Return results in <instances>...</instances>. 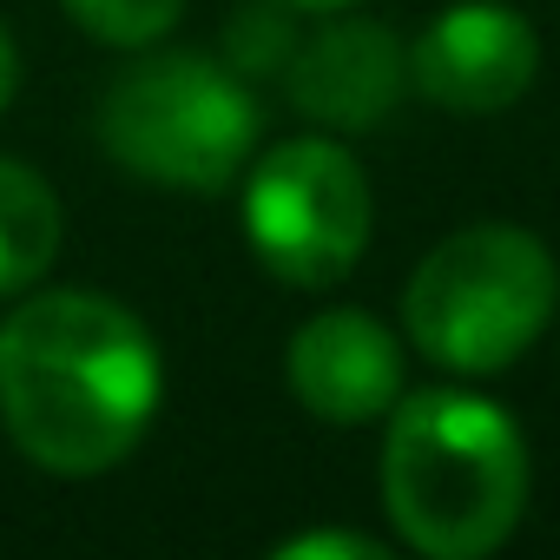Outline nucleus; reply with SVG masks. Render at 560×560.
I'll return each mask as SVG.
<instances>
[{
	"label": "nucleus",
	"mask_w": 560,
	"mask_h": 560,
	"mask_svg": "<svg viewBox=\"0 0 560 560\" xmlns=\"http://www.w3.org/2000/svg\"><path fill=\"white\" fill-rule=\"evenodd\" d=\"M165 396L152 330L100 291H40L0 324V422L14 448L67 481L119 468Z\"/></svg>",
	"instance_id": "nucleus-1"
},
{
	"label": "nucleus",
	"mask_w": 560,
	"mask_h": 560,
	"mask_svg": "<svg viewBox=\"0 0 560 560\" xmlns=\"http://www.w3.org/2000/svg\"><path fill=\"white\" fill-rule=\"evenodd\" d=\"M527 435L468 389L396 396L383 435V501L396 534L429 560L494 553L527 508Z\"/></svg>",
	"instance_id": "nucleus-2"
},
{
	"label": "nucleus",
	"mask_w": 560,
	"mask_h": 560,
	"mask_svg": "<svg viewBox=\"0 0 560 560\" xmlns=\"http://www.w3.org/2000/svg\"><path fill=\"white\" fill-rule=\"evenodd\" d=\"M553 304L560 270L534 231L468 224L416 264L402 291V330L429 363L455 376H494L540 343Z\"/></svg>",
	"instance_id": "nucleus-3"
},
{
	"label": "nucleus",
	"mask_w": 560,
	"mask_h": 560,
	"mask_svg": "<svg viewBox=\"0 0 560 560\" xmlns=\"http://www.w3.org/2000/svg\"><path fill=\"white\" fill-rule=\"evenodd\" d=\"M257 93L205 54H145L100 100V145L145 185L224 191L257 152Z\"/></svg>",
	"instance_id": "nucleus-4"
},
{
	"label": "nucleus",
	"mask_w": 560,
	"mask_h": 560,
	"mask_svg": "<svg viewBox=\"0 0 560 560\" xmlns=\"http://www.w3.org/2000/svg\"><path fill=\"white\" fill-rule=\"evenodd\" d=\"M376 224L370 178L337 139H284L244 178L250 257L291 291H330L363 264Z\"/></svg>",
	"instance_id": "nucleus-5"
},
{
	"label": "nucleus",
	"mask_w": 560,
	"mask_h": 560,
	"mask_svg": "<svg viewBox=\"0 0 560 560\" xmlns=\"http://www.w3.org/2000/svg\"><path fill=\"white\" fill-rule=\"evenodd\" d=\"M540 73V34L508 0H455L409 47V93L448 113H501Z\"/></svg>",
	"instance_id": "nucleus-6"
},
{
	"label": "nucleus",
	"mask_w": 560,
	"mask_h": 560,
	"mask_svg": "<svg viewBox=\"0 0 560 560\" xmlns=\"http://www.w3.org/2000/svg\"><path fill=\"white\" fill-rule=\"evenodd\" d=\"M291 106L317 126L363 132L389 119L409 93V47L383 21H330L284 60Z\"/></svg>",
	"instance_id": "nucleus-7"
},
{
	"label": "nucleus",
	"mask_w": 560,
	"mask_h": 560,
	"mask_svg": "<svg viewBox=\"0 0 560 560\" xmlns=\"http://www.w3.org/2000/svg\"><path fill=\"white\" fill-rule=\"evenodd\" d=\"M291 396L337 429H363L402 396V343L370 311H317L291 337Z\"/></svg>",
	"instance_id": "nucleus-8"
},
{
	"label": "nucleus",
	"mask_w": 560,
	"mask_h": 560,
	"mask_svg": "<svg viewBox=\"0 0 560 560\" xmlns=\"http://www.w3.org/2000/svg\"><path fill=\"white\" fill-rule=\"evenodd\" d=\"M60 237H67V211L54 185L21 159H0V298L34 291L60 257Z\"/></svg>",
	"instance_id": "nucleus-9"
},
{
	"label": "nucleus",
	"mask_w": 560,
	"mask_h": 560,
	"mask_svg": "<svg viewBox=\"0 0 560 560\" xmlns=\"http://www.w3.org/2000/svg\"><path fill=\"white\" fill-rule=\"evenodd\" d=\"M60 8L106 47H152L178 27L185 0H60Z\"/></svg>",
	"instance_id": "nucleus-10"
},
{
	"label": "nucleus",
	"mask_w": 560,
	"mask_h": 560,
	"mask_svg": "<svg viewBox=\"0 0 560 560\" xmlns=\"http://www.w3.org/2000/svg\"><path fill=\"white\" fill-rule=\"evenodd\" d=\"M224 54H231V67L244 73V80H257V73H270V67H284L291 54H298V27H291V8L284 0H264V8H244L237 21H231V40H224Z\"/></svg>",
	"instance_id": "nucleus-11"
},
{
	"label": "nucleus",
	"mask_w": 560,
	"mask_h": 560,
	"mask_svg": "<svg viewBox=\"0 0 560 560\" xmlns=\"http://www.w3.org/2000/svg\"><path fill=\"white\" fill-rule=\"evenodd\" d=\"M277 560H389V547L376 534H343V527H311L277 540Z\"/></svg>",
	"instance_id": "nucleus-12"
},
{
	"label": "nucleus",
	"mask_w": 560,
	"mask_h": 560,
	"mask_svg": "<svg viewBox=\"0 0 560 560\" xmlns=\"http://www.w3.org/2000/svg\"><path fill=\"white\" fill-rule=\"evenodd\" d=\"M14 86H21V54H14V40H8V27H0V113H8V100H14Z\"/></svg>",
	"instance_id": "nucleus-13"
},
{
	"label": "nucleus",
	"mask_w": 560,
	"mask_h": 560,
	"mask_svg": "<svg viewBox=\"0 0 560 560\" xmlns=\"http://www.w3.org/2000/svg\"><path fill=\"white\" fill-rule=\"evenodd\" d=\"M284 8H298V14H337V8H357V0H284Z\"/></svg>",
	"instance_id": "nucleus-14"
}]
</instances>
